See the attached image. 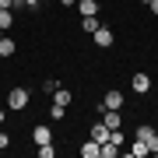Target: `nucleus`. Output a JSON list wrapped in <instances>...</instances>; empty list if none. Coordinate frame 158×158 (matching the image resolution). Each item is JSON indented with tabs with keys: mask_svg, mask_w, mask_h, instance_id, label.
Listing matches in <instances>:
<instances>
[{
	"mask_svg": "<svg viewBox=\"0 0 158 158\" xmlns=\"http://www.w3.org/2000/svg\"><path fill=\"white\" fill-rule=\"evenodd\" d=\"M148 7H151V14H158V0H148Z\"/></svg>",
	"mask_w": 158,
	"mask_h": 158,
	"instance_id": "18",
	"label": "nucleus"
},
{
	"mask_svg": "<svg viewBox=\"0 0 158 158\" xmlns=\"http://www.w3.org/2000/svg\"><path fill=\"white\" fill-rule=\"evenodd\" d=\"M39 4H42V0H25V7H28V11H39Z\"/></svg>",
	"mask_w": 158,
	"mask_h": 158,
	"instance_id": "16",
	"label": "nucleus"
},
{
	"mask_svg": "<svg viewBox=\"0 0 158 158\" xmlns=\"http://www.w3.org/2000/svg\"><path fill=\"white\" fill-rule=\"evenodd\" d=\"M144 144H148V151H151V155H158V130H155V134H151V137H148V141H144Z\"/></svg>",
	"mask_w": 158,
	"mask_h": 158,
	"instance_id": "14",
	"label": "nucleus"
},
{
	"mask_svg": "<svg viewBox=\"0 0 158 158\" xmlns=\"http://www.w3.org/2000/svg\"><path fill=\"white\" fill-rule=\"evenodd\" d=\"M0 155H4V148H0Z\"/></svg>",
	"mask_w": 158,
	"mask_h": 158,
	"instance_id": "23",
	"label": "nucleus"
},
{
	"mask_svg": "<svg viewBox=\"0 0 158 158\" xmlns=\"http://www.w3.org/2000/svg\"><path fill=\"white\" fill-rule=\"evenodd\" d=\"M4 119H7V109H4V106H0V123H4Z\"/></svg>",
	"mask_w": 158,
	"mask_h": 158,
	"instance_id": "20",
	"label": "nucleus"
},
{
	"mask_svg": "<svg viewBox=\"0 0 158 158\" xmlns=\"http://www.w3.org/2000/svg\"><path fill=\"white\" fill-rule=\"evenodd\" d=\"M7 144H11V137H7L4 130H0V148H7Z\"/></svg>",
	"mask_w": 158,
	"mask_h": 158,
	"instance_id": "17",
	"label": "nucleus"
},
{
	"mask_svg": "<svg viewBox=\"0 0 158 158\" xmlns=\"http://www.w3.org/2000/svg\"><path fill=\"white\" fill-rule=\"evenodd\" d=\"M32 144H35V148H42V144H53V130L46 127V123H39V127L32 130Z\"/></svg>",
	"mask_w": 158,
	"mask_h": 158,
	"instance_id": "2",
	"label": "nucleus"
},
{
	"mask_svg": "<svg viewBox=\"0 0 158 158\" xmlns=\"http://www.w3.org/2000/svg\"><path fill=\"white\" fill-rule=\"evenodd\" d=\"M91 141H98V144H106V141H109V127L102 123V119H98L95 127H91Z\"/></svg>",
	"mask_w": 158,
	"mask_h": 158,
	"instance_id": "8",
	"label": "nucleus"
},
{
	"mask_svg": "<svg viewBox=\"0 0 158 158\" xmlns=\"http://www.w3.org/2000/svg\"><path fill=\"white\" fill-rule=\"evenodd\" d=\"M130 88H134L137 95H148V91H151V77H148V74H134V81H130Z\"/></svg>",
	"mask_w": 158,
	"mask_h": 158,
	"instance_id": "3",
	"label": "nucleus"
},
{
	"mask_svg": "<svg viewBox=\"0 0 158 158\" xmlns=\"http://www.w3.org/2000/svg\"><path fill=\"white\" fill-rule=\"evenodd\" d=\"M0 35H4V28H0Z\"/></svg>",
	"mask_w": 158,
	"mask_h": 158,
	"instance_id": "24",
	"label": "nucleus"
},
{
	"mask_svg": "<svg viewBox=\"0 0 158 158\" xmlns=\"http://www.w3.org/2000/svg\"><path fill=\"white\" fill-rule=\"evenodd\" d=\"M53 155H56V148H53V144H42V148H39V158H53Z\"/></svg>",
	"mask_w": 158,
	"mask_h": 158,
	"instance_id": "15",
	"label": "nucleus"
},
{
	"mask_svg": "<svg viewBox=\"0 0 158 158\" xmlns=\"http://www.w3.org/2000/svg\"><path fill=\"white\" fill-rule=\"evenodd\" d=\"M7 109H11V113L28 109V88H11L7 91Z\"/></svg>",
	"mask_w": 158,
	"mask_h": 158,
	"instance_id": "1",
	"label": "nucleus"
},
{
	"mask_svg": "<svg viewBox=\"0 0 158 158\" xmlns=\"http://www.w3.org/2000/svg\"><path fill=\"white\" fill-rule=\"evenodd\" d=\"M60 4H63V7H74V4H77V0H60Z\"/></svg>",
	"mask_w": 158,
	"mask_h": 158,
	"instance_id": "19",
	"label": "nucleus"
},
{
	"mask_svg": "<svg viewBox=\"0 0 158 158\" xmlns=\"http://www.w3.org/2000/svg\"><path fill=\"white\" fill-rule=\"evenodd\" d=\"M102 106L106 109H123V91H106V95H102Z\"/></svg>",
	"mask_w": 158,
	"mask_h": 158,
	"instance_id": "4",
	"label": "nucleus"
},
{
	"mask_svg": "<svg viewBox=\"0 0 158 158\" xmlns=\"http://www.w3.org/2000/svg\"><path fill=\"white\" fill-rule=\"evenodd\" d=\"M70 98L74 95H70L67 88H56V91H53V102H60V106H70Z\"/></svg>",
	"mask_w": 158,
	"mask_h": 158,
	"instance_id": "12",
	"label": "nucleus"
},
{
	"mask_svg": "<svg viewBox=\"0 0 158 158\" xmlns=\"http://www.w3.org/2000/svg\"><path fill=\"white\" fill-rule=\"evenodd\" d=\"M67 116V106H60V102H53V109H49V119H63Z\"/></svg>",
	"mask_w": 158,
	"mask_h": 158,
	"instance_id": "13",
	"label": "nucleus"
},
{
	"mask_svg": "<svg viewBox=\"0 0 158 158\" xmlns=\"http://www.w3.org/2000/svg\"><path fill=\"white\" fill-rule=\"evenodd\" d=\"M102 123H106L109 130H119V127H123V116H119V109H106V113H102Z\"/></svg>",
	"mask_w": 158,
	"mask_h": 158,
	"instance_id": "5",
	"label": "nucleus"
},
{
	"mask_svg": "<svg viewBox=\"0 0 158 158\" xmlns=\"http://www.w3.org/2000/svg\"><path fill=\"white\" fill-rule=\"evenodd\" d=\"M91 35H95V46H102V49H109V46H113V28H102V25H98Z\"/></svg>",
	"mask_w": 158,
	"mask_h": 158,
	"instance_id": "6",
	"label": "nucleus"
},
{
	"mask_svg": "<svg viewBox=\"0 0 158 158\" xmlns=\"http://www.w3.org/2000/svg\"><path fill=\"white\" fill-rule=\"evenodd\" d=\"M98 141H85V144H81V158H98Z\"/></svg>",
	"mask_w": 158,
	"mask_h": 158,
	"instance_id": "10",
	"label": "nucleus"
},
{
	"mask_svg": "<svg viewBox=\"0 0 158 158\" xmlns=\"http://www.w3.org/2000/svg\"><path fill=\"white\" fill-rule=\"evenodd\" d=\"M98 25H102V21H98V18H95V14H88V18H81V32H88V35H91V32H95V28H98Z\"/></svg>",
	"mask_w": 158,
	"mask_h": 158,
	"instance_id": "11",
	"label": "nucleus"
},
{
	"mask_svg": "<svg viewBox=\"0 0 158 158\" xmlns=\"http://www.w3.org/2000/svg\"><path fill=\"white\" fill-rule=\"evenodd\" d=\"M74 7L81 11V18H88V14H98V0H77Z\"/></svg>",
	"mask_w": 158,
	"mask_h": 158,
	"instance_id": "7",
	"label": "nucleus"
},
{
	"mask_svg": "<svg viewBox=\"0 0 158 158\" xmlns=\"http://www.w3.org/2000/svg\"><path fill=\"white\" fill-rule=\"evenodd\" d=\"M11 7H25V0H11Z\"/></svg>",
	"mask_w": 158,
	"mask_h": 158,
	"instance_id": "21",
	"label": "nucleus"
},
{
	"mask_svg": "<svg viewBox=\"0 0 158 158\" xmlns=\"http://www.w3.org/2000/svg\"><path fill=\"white\" fill-rule=\"evenodd\" d=\"M0 7H11V0H0Z\"/></svg>",
	"mask_w": 158,
	"mask_h": 158,
	"instance_id": "22",
	"label": "nucleus"
},
{
	"mask_svg": "<svg viewBox=\"0 0 158 158\" xmlns=\"http://www.w3.org/2000/svg\"><path fill=\"white\" fill-rule=\"evenodd\" d=\"M127 155H130V158H144V155H151V151H148L144 141H137V137H134V144L127 148Z\"/></svg>",
	"mask_w": 158,
	"mask_h": 158,
	"instance_id": "9",
	"label": "nucleus"
}]
</instances>
